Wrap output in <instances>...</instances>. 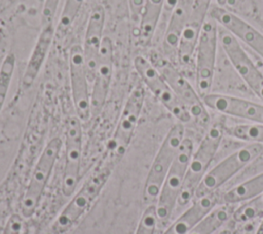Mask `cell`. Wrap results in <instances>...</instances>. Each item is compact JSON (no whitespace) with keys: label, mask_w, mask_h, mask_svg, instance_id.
Returning <instances> with one entry per match:
<instances>
[{"label":"cell","mask_w":263,"mask_h":234,"mask_svg":"<svg viewBox=\"0 0 263 234\" xmlns=\"http://www.w3.org/2000/svg\"><path fill=\"white\" fill-rule=\"evenodd\" d=\"M23 229V217L18 213H13L7 220L2 234H21Z\"/></svg>","instance_id":"cell-31"},{"label":"cell","mask_w":263,"mask_h":234,"mask_svg":"<svg viewBox=\"0 0 263 234\" xmlns=\"http://www.w3.org/2000/svg\"><path fill=\"white\" fill-rule=\"evenodd\" d=\"M134 67L148 89L173 116L181 123L191 120V116L185 106L178 99L161 73L149 60L138 55L134 60Z\"/></svg>","instance_id":"cell-9"},{"label":"cell","mask_w":263,"mask_h":234,"mask_svg":"<svg viewBox=\"0 0 263 234\" xmlns=\"http://www.w3.org/2000/svg\"><path fill=\"white\" fill-rule=\"evenodd\" d=\"M166 80L173 91L181 103L199 125L206 126L210 123V115L205 109L202 98L199 95L189 81L180 73V71L166 61H160L154 65Z\"/></svg>","instance_id":"cell-11"},{"label":"cell","mask_w":263,"mask_h":234,"mask_svg":"<svg viewBox=\"0 0 263 234\" xmlns=\"http://www.w3.org/2000/svg\"><path fill=\"white\" fill-rule=\"evenodd\" d=\"M245 234H252V233H245Z\"/></svg>","instance_id":"cell-37"},{"label":"cell","mask_w":263,"mask_h":234,"mask_svg":"<svg viewBox=\"0 0 263 234\" xmlns=\"http://www.w3.org/2000/svg\"><path fill=\"white\" fill-rule=\"evenodd\" d=\"M179 0H165L164 2V6H163V11H162V15L161 18H164V22L166 23L174 7L176 6V4L178 3ZM161 21V20H160Z\"/></svg>","instance_id":"cell-33"},{"label":"cell","mask_w":263,"mask_h":234,"mask_svg":"<svg viewBox=\"0 0 263 234\" xmlns=\"http://www.w3.org/2000/svg\"><path fill=\"white\" fill-rule=\"evenodd\" d=\"M218 29V23L208 16L195 49L196 90L201 98L211 93L219 42Z\"/></svg>","instance_id":"cell-8"},{"label":"cell","mask_w":263,"mask_h":234,"mask_svg":"<svg viewBox=\"0 0 263 234\" xmlns=\"http://www.w3.org/2000/svg\"><path fill=\"white\" fill-rule=\"evenodd\" d=\"M231 207L228 204L213 208L188 234H214L230 218Z\"/></svg>","instance_id":"cell-24"},{"label":"cell","mask_w":263,"mask_h":234,"mask_svg":"<svg viewBox=\"0 0 263 234\" xmlns=\"http://www.w3.org/2000/svg\"><path fill=\"white\" fill-rule=\"evenodd\" d=\"M145 0H128L129 14L133 23H139Z\"/></svg>","instance_id":"cell-32"},{"label":"cell","mask_w":263,"mask_h":234,"mask_svg":"<svg viewBox=\"0 0 263 234\" xmlns=\"http://www.w3.org/2000/svg\"><path fill=\"white\" fill-rule=\"evenodd\" d=\"M263 193V172L229 189L221 196L224 204H234L251 200Z\"/></svg>","instance_id":"cell-23"},{"label":"cell","mask_w":263,"mask_h":234,"mask_svg":"<svg viewBox=\"0 0 263 234\" xmlns=\"http://www.w3.org/2000/svg\"><path fill=\"white\" fill-rule=\"evenodd\" d=\"M85 0H66L63 6V10L58 22L55 33L59 37H64L73 23L75 22L82 5Z\"/></svg>","instance_id":"cell-25"},{"label":"cell","mask_w":263,"mask_h":234,"mask_svg":"<svg viewBox=\"0 0 263 234\" xmlns=\"http://www.w3.org/2000/svg\"><path fill=\"white\" fill-rule=\"evenodd\" d=\"M15 54L8 52L0 65V113L3 109L15 69Z\"/></svg>","instance_id":"cell-27"},{"label":"cell","mask_w":263,"mask_h":234,"mask_svg":"<svg viewBox=\"0 0 263 234\" xmlns=\"http://www.w3.org/2000/svg\"><path fill=\"white\" fill-rule=\"evenodd\" d=\"M144 88L141 84H138L132 89L122 108L119 120L106 152L105 162L112 167L120 161L130 144L144 105Z\"/></svg>","instance_id":"cell-5"},{"label":"cell","mask_w":263,"mask_h":234,"mask_svg":"<svg viewBox=\"0 0 263 234\" xmlns=\"http://www.w3.org/2000/svg\"><path fill=\"white\" fill-rule=\"evenodd\" d=\"M193 151V141L190 138H184L155 203L157 221L162 225L170 220L178 203Z\"/></svg>","instance_id":"cell-3"},{"label":"cell","mask_w":263,"mask_h":234,"mask_svg":"<svg viewBox=\"0 0 263 234\" xmlns=\"http://www.w3.org/2000/svg\"><path fill=\"white\" fill-rule=\"evenodd\" d=\"M223 132L224 128L222 125H212L199 143L197 149L193 151L188 164L184 185L178 200L180 205H186L195 197L196 189L205 173L209 171L208 169L219 149Z\"/></svg>","instance_id":"cell-2"},{"label":"cell","mask_w":263,"mask_h":234,"mask_svg":"<svg viewBox=\"0 0 263 234\" xmlns=\"http://www.w3.org/2000/svg\"><path fill=\"white\" fill-rule=\"evenodd\" d=\"M165 0H145L139 22V41L142 45H148L161 20Z\"/></svg>","instance_id":"cell-22"},{"label":"cell","mask_w":263,"mask_h":234,"mask_svg":"<svg viewBox=\"0 0 263 234\" xmlns=\"http://www.w3.org/2000/svg\"><path fill=\"white\" fill-rule=\"evenodd\" d=\"M69 75L71 94L77 117L81 121H87L91 116L89 79L87 76L82 46L74 44L69 51Z\"/></svg>","instance_id":"cell-13"},{"label":"cell","mask_w":263,"mask_h":234,"mask_svg":"<svg viewBox=\"0 0 263 234\" xmlns=\"http://www.w3.org/2000/svg\"><path fill=\"white\" fill-rule=\"evenodd\" d=\"M263 216V193L257 197L248 200L232 212L236 222L245 223Z\"/></svg>","instance_id":"cell-28"},{"label":"cell","mask_w":263,"mask_h":234,"mask_svg":"<svg viewBox=\"0 0 263 234\" xmlns=\"http://www.w3.org/2000/svg\"><path fill=\"white\" fill-rule=\"evenodd\" d=\"M184 138L185 129L180 122L171 127L162 141L145 181L143 197L148 205L155 204L165 177L179 152Z\"/></svg>","instance_id":"cell-4"},{"label":"cell","mask_w":263,"mask_h":234,"mask_svg":"<svg viewBox=\"0 0 263 234\" xmlns=\"http://www.w3.org/2000/svg\"><path fill=\"white\" fill-rule=\"evenodd\" d=\"M206 107L219 113L263 124V105L241 98L221 93H209L202 98Z\"/></svg>","instance_id":"cell-17"},{"label":"cell","mask_w":263,"mask_h":234,"mask_svg":"<svg viewBox=\"0 0 263 234\" xmlns=\"http://www.w3.org/2000/svg\"><path fill=\"white\" fill-rule=\"evenodd\" d=\"M209 16L237 40L252 48L263 60V34L259 30L234 12L218 4L211 6Z\"/></svg>","instance_id":"cell-15"},{"label":"cell","mask_w":263,"mask_h":234,"mask_svg":"<svg viewBox=\"0 0 263 234\" xmlns=\"http://www.w3.org/2000/svg\"><path fill=\"white\" fill-rule=\"evenodd\" d=\"M113 44L108 36H104L95 76L91 82L90 105L91 115H99L107 100L113 74Z\"/></svg>","instance_id":"cell-16"},{"label":"cell","mask_w":263,"mask_h":234,"mask_svg":"<svg viewBox=\"0 0 263 234\" xmlns=\"http://www.w3.org/2000/svg\"><path fill=\"white\" fill-rule=\"evenodd\" d=\"M216 2H217V4L219 5V6H225V5H227V3H228V0H216Z\"/></svg>","instance_id":"cell-34"},{"label":"cell","mask_w":263,"mask_h":234,"mask_svg":"<svg viewBox=\"0 0 263 234\" xmlns=\"http://www.w3.org/2000/svg\"><path fill=\"white\" fill-rule=\"evenodd\" d=\"M219 234H232V232H231L229 229H224V230H222Z\"/></svg>","instance_id":"cell-36"},{"label":"cell","mask_w":263,"mask_h":234,"mask_svg":"<svg viewBox=\"0 0 263 234\" xmlns=\"http://www.w3.org/2000/svg\"><path fill=\"white\" fill-rule=\"evenodd\" d=\"M61 0H43L41 9V27L53 24Z\"/></svg>","instance_id":"cell-30"},{"label":"cell","mask_w":263,"mask_h":234,"mask_svg":"<svg viewBox=\"0 0 263 234\" xmlns=\"http://www.w3.org/2000/svg\"><path fill=\"white\" fill-rule=\"evenodd\" d=\"M216 201L214 193L196 198L162 234H188L215 207Z\"/></svg>","instance_id":"cell-20"},{"label":"cell","mask_w":263,"mask_h":234,"mask_svg":"<svg viewBox=\"0 0 263 234\" xmlns=\"http://www.w3.org/2000/svg\"><path fill=\"white\" fill-rule=\"evenodd\" d=\"M194 0H179L174 7L164 31L162 47L166 54L177 52L178 44L185 25L189 18Z\"/></svg>","instance_id":"cell-21"},{"label":"cell","mask_w":263,"mask_h":234,"mask_svg":"<svg viewBox=\"0 0 263 234\" xmlns=\"http://www.w3.org/2000/svg\"><path fill=\"white\" fill-rule=\"evenodd\" d=\"M224 130L237 140L263 145V124H238L227 127Z\"/></svg>","instance_id":"cell-26"},{"label":"cell","mask_w":263,"mask_h":234,"mask_svg":"<svg viewBox=\"0 0 263 234\" xmlns=\"http://www.w3.org/2000/svg\"><path fill=\"white\" fill-rule=\"evenodd\" d=\"M157 223L156 206L155 204H150L144 210L135 234H154Z\"/></svg>","instance_id":"cell-29"},{"label":"cell","mask_w":263,"mask_h":234,"mask_svg":"<svg viewBox=\"0 0 263 234\" xmlns=\"http://www.w3.org/2000/svg\"><path fill=\"white\" fill-rule=\"evenodd\" d=\"M262 153L263 145L257 143H251L235 150L205 173L196 189L195 197L198 198L213 194L238 171L257 159Z\"/></svg>","instance_id":"cell-7"},{"label":"cell","mask_w":263,"mask_h":234,"mask_svg":"<svg viewBox=\"0 0 263 234\" xmlns=\"http://www.w3.org/2000/svg\"><path fill=\"white\" fill-rule=\"evenodd\" d=\"M218 38L236 73L250 89L263 101V73L241 47L239 41L221 26L218 29Z\"/></svg>","instance_id":"cell-10"},{"label":"cell","mask_w":263,"mask_h":234,"mask_svg":"<svg viewBox=\"0 0 263 234\" xmlns=\"http://www.w3.org/2000/svg\"><path fill=\"white\" fill-rule=\"evenodd\" d=\"M112 166L103 162L88 177L79 191L65 206L52 225L53 234H64L72 228L91 206L111 174Z\"/></svg>","instance_id":"cell-1"},{"label":"cell","mask_w":263,"mask_h":234,"mask_svg":"<svg viewBox=\"0 0 263 234\" xmlns=\"http://www.w3.org/2000/svg\"><path fill=\"white\" fill-rule=\"evenodd\" d=\"M61 147L62 140L55 136L42 150L21 201V216L23 218H31L35 213L57 162Z\"/></svg>","instance_id":"cell-6"},{"label":"cell","mask_w":263,"mask_h":234,"mask_svg":"<svg viewBox=\"0 0 263 234\" xmlns=\"http://www.w3.org/2000/svg\"><path fill=\"white\" fill-rule=\"evenodd\" d=\"M82 159V126L77 116H71L65 130V165L62 178V191L65 196L74 193L80 173Z\"/></svg>","instance_id":"cell-12"},{"label":"cell","mask_w":263,"mask_h":234,"mask_svg":"<svg viewBox=\"0 0 263 234\" xmlns=\"http://www.w3.org/2000/svg\"><path fill=\"white\" fill-rule=\"evenodd\" d=\"M213 0H194L189 18L185 25L177 48V59L180 65L188 66L192 63L197 42L209 16Z\"/></svg>","instance_id":"cell-14"},{"label":"cell","mask_w":263,"mask_h":234,"mask_svg":"<svg viewBox=\"0 0 263 234\" xmlns=\"http://www.w3.org/2000/svg\"><path fill=\"white\" fill-rule=\"evenodd\" d=\"M241 0H228V3L229 5H236L237 3H239Z\"/></svg>","instance_id":"cell-35"},{"label":"cell","mask_w":263,"mask_h":234,"mask_svg":"<svg viewBox=\"0 0 263 234\" xmlns=\"http://www.w3.org/2000/svg\"><path fill=\"white\" fill-rule=\"evenodd\" d=\"M54 35L55 29L53 27V24L41 27V31L38 35V38L35 42V45L32 49V52L30 54V57L24 71L22 79V86L24 89L30 88L35 82L46 60Z\"/></svg>","instance_id":"cell-19"},{"label":"cell","mask_w":263,"mask_h":234,"mask_svg":"<svg viewBox=\"0 0 263 234\" xmlns=\"http://www.w3.org/2000/svg\"><path fill=\"white\" fill-rule=\"evenodd\" d=\"M106 13L103 6L98 5L92 8L86 25L84 43L82 46L84 64L89 82L91 84L97 69L99 55L103 43V31Z\"/></svg>","instance_id":"cell-18"}]
</instances>
